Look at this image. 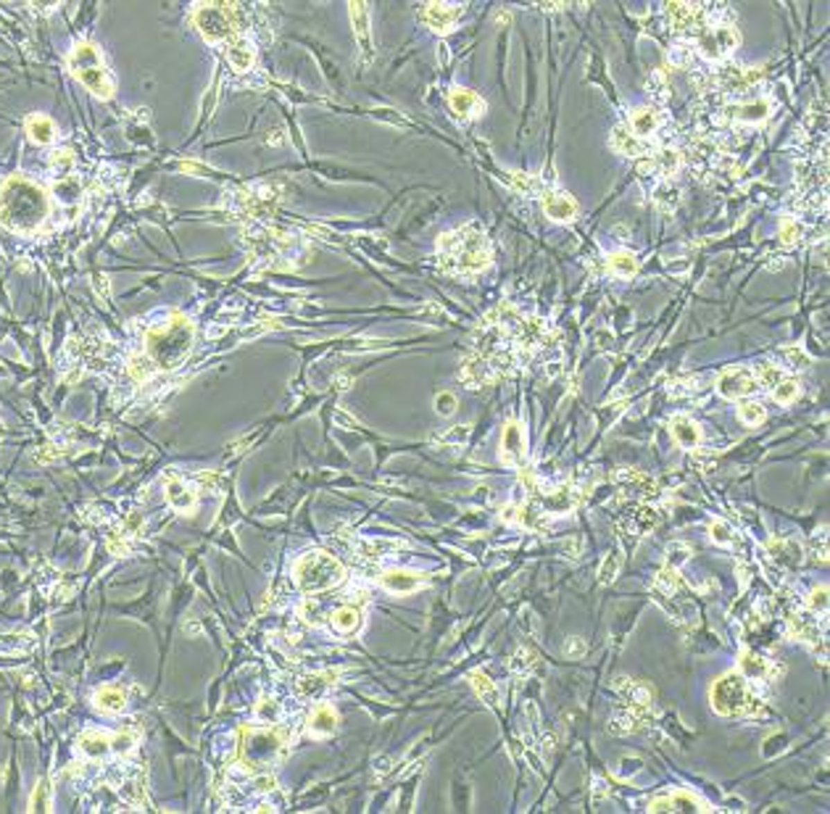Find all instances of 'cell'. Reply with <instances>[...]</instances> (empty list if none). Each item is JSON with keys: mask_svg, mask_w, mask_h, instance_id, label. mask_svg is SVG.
<instances>
[{"mask_svg": "<svg viewBox=\"0 0 830 814\" xmlns=\"http://www.w3.org/2000/svg\"><path fill=\"white\" fill-rule=\"evenodd\" d=\"M45 190L24 177H11L0 184V224L13 232H32L48 216Z\"/></svg>", "mask_w": 830, "mask_h": 814, "instance_id": "6da1fadb", "label": "cell"}, {"mask_svg": "<svg viewBox=\"0 0 830 814\" xmlns=\"http://www.w3.org/2000/svg\"><path fill=\"white\" fill-rule=\"evenodd\" d=\"M438 248H440V259H443V266L448 272L472 275V272H480L490 263L487 237L474 227H461L451 235H443Z\"/></svg>", "mask_w": 830, "mask_h": 814, "instance_id": "7a4b0ae2", "label": "cell"}, {"mask_svg": "<svg viewBox=\"0 0 830 814\" xmlns=\"http://www.w3.org/2000/svg\"><path fill=\"white\" fill-rule=\"evenodd\" d=\"M196 338V329L190 319L182 314H174L171 322L161 329H150L145 335V348H148V361L158 369H174L182 364L190 345Z\"/></svg>", "mask_w": 830, "mask_h": 814, "instance_id": "3957f363", "label": "cell"}, {"mask_svg": "<svg viewBox=\"0 0 830 814\" xmlns=\"http://www.w3.org/2000/svg\"><path fill=\"white\" fill-rule=\"evenodd\" d=\"M285 733L275 727H245L237 743V759L245 770L261 772L282 759Z\"/></svg>", "mask_w": 830, "mask_h": 814, "instance_id": "277c9868", "label": "cell"}, {"mask_svg": "<svg viewBox=\"0 0 830 814\" xmlns=\"http://www.w3.org/2000/svg\"><path fill=\"white\" fill-rule=\"evenodd\" d=\"M343 575H345V569H343L340 562L325 551L306 553L293 566V578L298 582V588L306 593L329 591L340 582Z\"/></svg>", "mask_w": 830, "mask_h": 814, "instance_id": "5b68a950", "label": "cell"}, {"mask_svg": "<svg viewBox=\"0 0 830 814\" xmlns=\"http://www.w3.org/2000/svg\"><path fill=\"white\" fill-rule=\"evenodd\" d=\"M69 69L71 74L98 98H111L114 95V82L108 79L105 69L101 66V55H98V48L90 45V42H79L74 45V51L69 55Z\"/></svg>", "mask_w": 830, "mask_h": 814, "instance_id": "8992f818", "label": "cell"}, {"mask_svg": "<svg viewBox=\"0 0 830 814\" xmlns=\"http://www.w3.org/2000/svg\"><path fill=\"white\" fill-rule=\"evenodd\" d=\"M711 709L723 717H738V714H749V711H756L754 707V698L749 693V685H746V677L738 675V672H727L723 675L717 683L711 685Z\"/></svg>", "mask_w": 830, "mask_h": 814, "instance_id": "52a82bcc", "label": "cell"}, {"mask_svg": "<svg viewBox=\"0 0 830 814\" xmlns=\"http://www.w3.org/2000/svg\"><path fill=\"white\" fill-rule=\"evenodd\" d=\"M738 42H741V35H738L736 29H730V26H714V29H704L698 35V51H701L704 58L717 61V58H723V55L736 51Z\"/></svg>", "mask_w": 830, "mask_h": 814, "instance_id": "ba28073f", "label": "cell"}, {"mask_svg": "<svg viewBox=\"0 0 830 814\" xmlns=\"http://www.w3.org/2000/svg\"><path fill=\"white\" fill-rule=\"evenodd\" d=\"M196 26L198 32L209 42H224L235 29H232V21L230 16L219 8V6H200L196 11Z\"/></svg>", "mask_w": 830, "mask_h": 814, "instance_id": "9c48e42d", "label": "cell"}, {"mask_svg": "<svg viewBox=\"0 0 830 814\" xmlns=\"http://www.w3.org/2000/svg\"><path fill=\"white\" fill-rule=\"evenodd\" d=\"M717 390H720L723 398H746V395L759 390V382H756L751 369L738 367V369H727V372L720 374Z\"/></svg>", "mask_w": 830, "mask_h": 814, "instance_id": "30bf717a", "label": "cell"}, {"mask_svg": "<svg viewBox=\"0 0 830 814\" xmlns=\"http://www.w3.org/2000/svg\"><path fill=\"white\" fill-rule=\"evenodd\" d=\"M670 26L680 35H701L704 32V11L691 3H667Z\"/></svg>", "mask_w": 830, "mask_h": 814, "instance_id": "8fae6325", "label": "cell"}, {"mask_svg": "<svg viewBox=\"0 0 830 814\" xmlns=\"http://www.w3.org/2000/svg\"><path fill=\"white\" fill-rule=\"evenodd\" d=\"M501 461L509 467H519L525 461V433L517 422H509L501 435Z\"/></svg>", "mask_w": 830, "mask_h": 814, "instance_id": "7c38bea8", "label": "cell"}, {"mask_svg": "<svg viewBox=\"0 0 830 814\" xmlns=\"http://www.w3.org/2000/svg\"><path fill=\"white\" fill-rule=\"evenodd\" d=\"M648 812H709V804H704L696 796H688V793H675V796L651 802Z\"/></svg>", "mask_w": 830, "mask_h": 814, "instance_id": "4fadbf2b", "label": "cell"}, {"mask_svg": "<svg viewBox=\"0 0 830 814\" xmlns=\"http://www.w3.org/2000/svg\"><path fill=\"white\" fill-rule=\"evenodd\" d=\"M543 211L546 216L553 219V222H575L578 216V203L569 196H562V193H546L543 196Z\"/></svg>", "mask_w": 830, "mask_h": 814, "instance_id": "5bb4252c", "label": "cell"}, {"mask_svg": "<svg viewBox=\"0 0 830 814\" xmlns=\"http://www.w3.org/2000/svg\"><path fill=\"white\" fill-rule=\"evenodd\" d=\"M422 19L427 21L430 29L435 32H448L453 21L459 19V6H446V3H427L424 11H422Z\"/></svg>", "mask_w": 830, "mask_h": 814, "instance_id": "9a60e30c", "label": "cell"}, {"mask_svg": "<svg viewBox=\"0 0 830 814\" xmlns=\"http://www.w3.org/2000/svg\"><path fill=\"white\" fill-rule=\"evenodd\" d=\"M164 490H166V499H169V503L174 506V509H180V512H190V509L196 506L193 493H187V487L182 485V480H180V477L166 474V477H164Z\"/></svg>", "mask_w": 830, "mask_h": 814, "instance_id": "2e32d148", "label": "cell"}, {"mask_svg": "<svg viewBox=\"0 0 830 814\" xmlns=\"http://www.w3.org/2000/svg\"><path fill=\"white\" fill-rule=\"evenodd\" d=\"M672 427V435H675V440L680 443L683 448H696L698 440H701V430H698V424L693 419H688L685 414H677V417H672L670 422Z\"/></svg>", "mask_w": 830, "mask_h": 814, "instance_id": "e0dca14e", "label": "cell"}, {"mask_svg": "<svg viewBox=\"0 0 830 814\" xmlns=\"http://www.w3.org/2000/svg\"><path fill=\"white\" fill-rule=\"evenodd\" d=\"M79 751L90 759H101L111 751V738H105L103 733H95V730H87L79 738Z\"/></svg>", "mask_w": 830, "mask_h": 814, "instance_id": "ac0fdd59", "label": "cell"}, {"mask_svg": "<svg viewBox=\"0 0 830 814\" xmlns=\"http://www.w3.org/2000/svg\"><path fill=\"white\" fill-rule=\"evenodd\" d=\"M382 585L393 593H411L422 585V578L420 575H411V572L395 569V572H385L382 575Z\"/></svg>", "mask_w": 830, "mask_h": 814, "instance_id": "d6986e66", "label": "cell"}, {"mask_svg": "<svg viewBox=\"0 0 830 814\" xmlns=\"http://www.w3.org/2000/svg\"><path fill=\"white\" fill-rule=\"evenodd\" d=\"M730 114H733L738 121H746V124H759V121H764V119L770 116V101L759 98V101H751V103L741 105V108H733Z\"/></svg>", "mask_w": 830, "mask_h": 814, "instance_id": "ffe728a7", "label": "cell"}, {"mask_svg": "<svg viewBox=\"0 0 830 814\" xmlns=\"http://www.w3.org/2000/svg\"><path fill=\"white\" fill-rule=\"evenodd\" d=\"M338 725V714L332 711V707H316L314 714L309 717V727L314 736H329Z\"/></svg>", "mask_w": 830, "mask_h": 814, "instance_id": "44dd1931", "label": "cell"}, {"mask_svg": "<svg viewBox=\"0 0 830 814\" xmlns=\"http://www.w3.org/2000/svg\"><path fill=\"white\" fill-rule=\"evenodd\" d=\"M630 127L638 137H648L659 127V114L654 108H638L630 114Z\"/></svg>", "mask_w": 830, "mask_h": 814, "instance_id": "7402d4cb", "label": "cell"}, {"mask_svg": "<svg viewBox=\"0 0 830 814\" xmlns=\"http://www.w3.org/2000/svg\"><path fill=\"white\" fill-rule=\"evenodd\" d=\"M127 704V696L121 688H111V685H103L98 693H95V707L103 711H121Z\"/></svg>", "mask_w": 830, "mask_h": 814, "instance_id": "603a6c76", "label": "cell"}, {"mask_svg": "<svg viewBox=\"0 0 830 814\" xmlns=\"http://www.w3.org/2000/svg\"><path fill=\"white\" fill-rule=\"evenodd\" d=\"M451 108L461 116H477V111H483V101L469 90H456L451 95Z\"/></svg>", "mask_w": 830, "mask_h": 814, "instance_id": "cb8c5ba5", "label": "cell"}, {"mask_svg": "<svg viewBox=\"0 0 830 814\" xmlns=\"http://www.w3.org/2000/svg\"><path fill=\"white\" fill-rule=\"evenodd\" d=\"M759 79V71L756 69H727L723 74V82L727 90H746L749 85H754Z\"/></svg>", "mask_w": 830, "mask_h": 814, "instance_id": "d4e9b609", "label": "cell"}, {"mask_svg": "<svg viewBox=\"0 0 830 814\" xmlns=\"http://www.w3.org/2000/svg\"><path fill=\"white\" fill-rule=\"evenodd\" d=\"M26 132H29V137L35 140L37 145H48L53 140V135H55V130H53V121L45 116H32L29 121H26Z\"/></svg>", "mask_w": 830, "mask_h": 814, "instance_id": "484cf974", "label": "cell"}, {"mask_svg": "<svg viewBox=\"0 0 830 814\" xmlns=\"http://www.w3.org/2000/svg\"><path fill=\"white\" fill-rule=\"evenodd\" d=\"M358 622H361V614L356 612L354 606H343V609H338V612L332 614V627H335L338 632H343V635L354 632L356 627H358Z\"/></svg>", "mask_w": 830, "mask_h": 814, "instance_id": "4316f807", "label": "cell"}, {"mask_svg": "<svg viewBox=\"0 0 830 814\" xmlns=\"http://www.w3.org/2000/svg\"><path fill=\"white\" fill-rule=\"evenodd\" d=\"M469 683L477 691V696L487 701V704H499V691H496V683L487 677L485 672H472L469 675Z\"/></svg>", "mask_w": 830, "mask_h": 814, "instance_id": "83f0119b", "label": "cell"}, {"mask_svg": "<svg viewBox=\"0 0 830 814\" xmlns=\"http://www.w3.org/2000/svg\"><path fill=\"white\" fill-rule=\"evenodd\" d=\"M227 58H230V64H232L235 71H248L250 66H253V51H250L245 42H232L227 48Z\"/></svg>", "mask_w": 830, "mask_h": 814, "instance_id": "f1b7e54d", "label": "cell"}, {"mask_svg": "<svg viewBox=\"0 0 830 814\" xmlns=\"http://www.w3.org/2000/svg\"><path fill=\"white\" fill-rule=\"evenodd\" d=\"M741 672H743V677L759 680V677L767 675V661L762 657H756V654H751V651H743L741 654Z\"/></svg>", "mask_w": 830, "mask_h": 814, "instance_id": "f546056e", "label": "cell"}, {"mask_svg": "<svg viewBox=\"0 0 830 814\" xmlns=\"http://www.w3.org/2000/svg\"><path fill=\"white\" fill-rule=\"evenodd\" d=\"M612 143H614V148H617L619 153H625V156H643L646 153L643 145L638 143L630 132H625V130H614V140H612Z\"/></svg>", "mask_w": 830, "mask_h": 814, "instance_id": "4dcf8cb0", "label": "cell"}, {"mask_svg": "<svg viewBox=\"0 0 830 814\" xmlns=\"http://www.w3.org/2000/svg\"><path fill=\"white\" fill-rule=\"evenodd\" d=\"M799 393H802V385H799L796 380H786V377L772 388V398H775L777 404H783V406L793 404V401L799 398Z\"/></svg>", "mask_w": 830, "mask_h": 814, "instance_id": "1f68e13d", "label": "cell"}, {"mask_svg": "<svg viewBox=\"0 0 830 814\" xmlns=\"http://www.w3.org/2000/svg\"><path fill=\"white\" fill-rule=\"evenodd\" d=\"M351 19H354V29L356 37L361 40L364 45H369V19H367V6L364 3H351Z\"/></svg>", "mask_w": 830, "mask_h": 814, "instance_id": "d6a6232c", "label": "cell"}, {"mask_svg": "<svg viewBox=\"0 0 830 814\" xmlns=\"http://www.w3.org/2000/svg\"><path fill=\"white\" fill-rule=\"evenodd\" d=\"M609 266L622 277H632L638 272V261H635V256H630V253H614L609 259Z\"/></svg>", "mask_w": 830, "mask_h": 814, "instance_id": "836d02e7", "label": "cell"}, {"mask_svg": "<svg viewBox=\"0 0 830 814\" xmlns=\"http://www.w3.org/2000/svg\"><path fill=\"white\" fill-rule=\"evenodd\" d=\"M48 802H51V786L45 780H40L32 793V802H29V812H48Z\"/></svg>", "mask_w": 830, "mask_h": 814, "instance_id": "e575fe53", "label": "cell"}, {"mask_svg": "<svg viewBox=\"0 0 830 814\" xmlns=\"http://www.w3.org/2000/svg\"><path fill=\"white\" fill-rule=\"evenodd\" d=\"M709 535L714 543H720V546H727V543H733L736 540V532H733V527L727 525V522H723V519H714L709 525Z\"/></svg>", "mask_w": 830, "mask_h": 814, "instance_id": "d590c367", "label": "cell"}, {"mask_svg": "<svg viewBox=\"0 0 830 814\" xmlns=\"http://www.w3.org/2000/svg\"><path fill=\"white\" fill-rule=\"evenodd\" d=\"M657 585L664 593H675L680 585H683V580H680V575H677L675 566H667V569H662V572L657 575Z\"/></svg>", "mask_w": 830, "mask_h": 814, "instance_id": "8d00e7d4", "label": "cell"}, {"mask_svg": "<svg viewBox=\"0 0 830 814\" xmlns=\"http://www.w3.org/2000/svg\"><path fill=\"white\" fill-rule=\"evenodd\" d=\"M756 382L759 385H764V388H775L777 382L783 380V372L777 367H770V364H762V367H756Z\"/></svg>", "mask_w": 830, "mask_h": 814, "instance_id": "74e56055", "label": "cell"}, {"mask_svg": "<svg viewBox=\"0 0 830 814\" xmlns=\"http://www.w3.org/2000/svg\"><path fill=\"white\" fill-rule=\"evenodd\" d=\"M741 419L746 422V424H762L764 422V406L762 404H754V401H749V404H743L741 406Z\"/></svg>", "mask_w": 830, "mask_h": 814, "instance_id": "f35d334b", "label": "cell"}, {"mask_svg": "<svg viewBox=\"0 0 830 814\" xmlns=\"http://www.w3.org/2000/svg\"><path fill=\"white\" fill-rule=\"evenodd\" d=\"M799 237H802V227L793 222V219H783L780 222V240H783V245H796Z\"/></svg>", "mask_w": 830, "mask_h": 814, "instance_id": "ab89813d", "label": "cell"}, {"mask_svg": "<svg viewBox=\"0 0 830 814\" xmlns=\"http://www.w3.org/2000/svg\"><path fill=\"white\" fill-rule=\"evenodd\" d=\"M617 572H619V556L617 553H609V556L604 559V564H601V569H598V580H601L604 585L606 582H614Z\"/></svg>", "mask_w": 830, "mask_h": 814, "instance_id": "60d3db41", "label": "cell"}, {"mask_svg": "<svg viewBox=\"0 0 830 814\" xmlns=\"http://www.w3.org/2000/svg\"><path fill=\"white\" fill-rule=\"evenodd\" d=\"M809 609L817 612V614H825V612H828V588H825V585L812 591V596H809Z\"/></svg>", "mask_w": 830, "mask_h": 814, "instance_id": "b9f144b4", "label": "cell"}, {"mask_svg": "<svg viewBox=\"0 0 830 814\" xmlns=\"http://www.w3.org/2000/svg\"><path fill=\"white\" fill-rule=\"evenodd\" d=\"M435 411L443 414V417H451V414L456 411V398H453V393L438 395V398H435Z\"/></svg>", "mask_w": 830, "mask_h": 814, "instance_id": "7bdbcfd3", "label": "cell"}, {"mask_svg": "<svg viewBox=\"0 0 830 814\" xmlns=\"http://www.w3.org/2000/svg\"><path fill=\"white\" fill-rule=\"evenodd\" d=\"M585 651H588V646H585V641L582 638H569L564 643V657L567 659H582L585 657Z\"/></svg>", "mask_w": 830, "mask_h": 814, "instance_id": "ee69618b", "label": "cell"}, {"mask_svg": "<svg viewBox=\"0 0 830 814\" xmlns=\"http://www.w3.org/2000/svg\"><path fill=\"white\" fill-rule=\"evenodd\" d=\"M512 184H517L522 193H540V182L535 177H525V174H512Z\"/></svg>", "mask_w": 830, "mask_h": 814, "instance_id": "f6af8a7d", "label": "cell"}, {"mask_svg": "<svg viewBox=\"0 0 830 814\" xmlns=\"http://www.w3.org/2000/svg\"><path fill=\"white\" fill-rule=\"evenodd\" d=\"M688 556H691V548L688 546H683V543H675V546H670V566H677L683 564V562H688Z\"/></svg>", "mask_w": 830, "mask_h": 814, "instance_id": "bcb514c9", "label": "cell"}, {"mask_svg": "<svg viewBox=\"0 0 830 814\" xmlns=\"http://www.w3.org/2000/svg\"><path fill=\"white\" fill-rule=\"evenodd\" d=\"M130 372L135 380H145L150 372H153V364L150 361H143V358H132L130 361Z\"/></svg>", "mask_w": 830, "mask_h": 814, "instance_id": "7dc6e473", "label": "cell"}, {"mask_svg": "<svg viewBox=\"0 0 830 814\" xmlns=\"http://www.w3.org/2000/svg\"><path fill=\"white\" fill-rule=\"evenodd\" d=\"M132 743H135V736H132V733H119V736L111 738V749L119 751V754H127V751L132 749Z\"/></svg>", "mask_w": 830, "mask_h": 814, "instance_id": "c3c4849f", "label": "cell"}, {"mask_svg": "<svg viewBox=\"0 0 830 814\" xmlns=\"http://www.w3.org/2000/svg\"><path fill=\"white\" fill-rule=\"evenodd\" d=\"M786 356H788L790 367H796V369H802V364H809V356L804 354L802 348H788Z\"/></svg>", "mask_w": 830, "mask_h": 814, "instance_id": "681fc988", "label": "cell"}, {"mask_svg": "<svg viewBox=\"0 0 830 814\" xmlns=\"http://www.w3.org/2000/svg\"><path fill=\"white\" fill-rule=\"evenodd\" d=\"M677 161H680V158H677V153H662V156H659V164H662V166H664L667 171L677 169Z\"/></svg>", "mask_w": 830, "mask_h": 814, "instance_id": "f907efd6", "label": "cell"}, {"mask_svg": "<svg viewBox=\"0 0 830 814\" xmlns=\"http://www.w3.org/2000/svg\"><path fill=\"white\" fill-rule=\"evenodd\" d=\"M641 767V759H622V775H630V770L635 772Z\"/></svg>", "mask_w": 830, "mask_h": 814, "instance_id": "816d5d0a", "label": "cell"}]
</instances>
